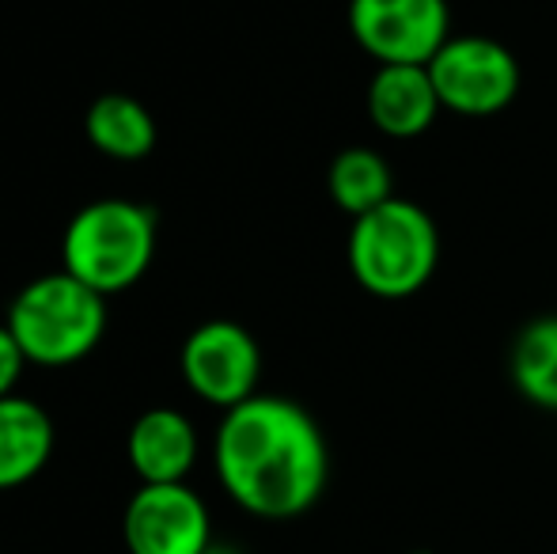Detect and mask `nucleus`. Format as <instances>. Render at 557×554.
<instances>
[{"instance_id":"nucleus-9","label":"nucleus","mask_w":557,"mask_h":554,"mask_svg":"<svg viewBox=\"0 0 557 554\" xmlns=\"http://www.w3.org/2000/svg\"><path fill=\"white\" fill-rule=\"evenodd\" d=\"M441 111L429 65H380L368 81V119L383 137L413 140L429 134Z\"/></svg>"},{"instance_id":"nucleus-1","label":"nucleus","mask_w":557,"mask_h":554,"mask_svg":"<svg viewBox=\"0 0 557 554\" xmlns=\"http://www.w3.org/2000/svg\"><path fill=\"white\" fill-rule=\"evenodd\" d=\"M216 479L239 509L293 520L323 497L331 452L319 421L285 395H250L224 410L213 441Z\"/></svg>"},{"instance_id":"nucleus-3","label":"nucleus","mask_w":557,"mask_h":554,"mask_svg":"<svg viewBox=\"0 0 557 554\" xmlns=\"http://www.w3.org/2000/svg\"><path fill=\"white\" fill-rule=\"evenodd\" d=\"M4 323L20 342L27 365L61 369L99 346L107 331V296L58 270L23 285Z\"/></svg>"},{"instance_id":"nucleus-10","label":"nucleus","mask_w":557,"mask_h":554,"mask_svg":"<svg viewBox=\"0 0 557 554\" xmlns=\"http://www.w3.org/2000/svg\"><path fill=\"white\" fill-rule=\"evenodd\" d=\"M125 456L140 482H186L198 459V429L175 407L145 410L129 429Z\"/></svg>"},{"instance_id":"nucleus-17","label":"nucleus","mask_w":557,"mask_h":554,"mask_svg":"<svg viewBox=\"0 0 557 554\" xmlns=\"http://www.w3.org/2000/svg\"><path fill=\"white\" fill-rule=\"evenodd\" d=\"M413 554H433V551H413Z\"/></svg>"},{"instance_id":"nucleus-7","label":"nucleus","mask_w":557,"mask_h":554,"mask_svg":"<svg viewBox=\"0 0 557 554\" xmlns=\"http://www.w3.org/2000/svg\"><path fill=\"white\" fill-rule=\"evenodd\" d=\"M262 349L247 327L232 319H209L183 342V380L198 399L232 410L258 395Z\"/></svg>"},{"instance_id":"nucleus-6","label":"nucleus","mask_w":557,"mask_h":554,"mask_svg":"<svg viewBox=\"0 0 557 554\" xmlns=\"http://www.w3.org/2000/svg\"><path fill=\"white\" fill-rule=\"evenodd\" d=\"M349 35L375 65H429L451 38L447 0H349Z\"/></svg>"},{"instance_id":"nucleus-11","label":"nucleus","mask_w":557,"mask_h":554,"mask_svg":"<svg viewBox=\"0 0 557 554\" xmlns=\"http://www.w3.org/2000/svg\"><path fill=\"white\" fill-rule=\"evenodd\" d=\"M53 456V418L23 395L0 399V490L30 482Z\"/></svg>"},{"instance_id":"nucleus-4","label":"nucleus","mask_w":557,"mask_h":554,"mask_svg":"<svg viewBox=\"0 0 557 554\" xmlns=\"http://www.w3.org/2000/svg\"><path fill=\"white\" fill-rule=\"evenodd\" d=\"M156 255V217L148 206L103 198L84 206L61 239V270L96 293L133 288L148 274Z\"/></svg>"},{"instance_id":"nucleus-12","label":"nucleus","mask_w":557,"mask_h":554,"mask_svg":"<svg viewBox=\"0 0 557 554\" xmlns=\"http://www.w3.org/2000/svg\"><path fill=\"white\" fill-rule=\"evenodd\" d=\"M84 130H88V140L99 152L122 163L145 160L156 148V122H152V114H148V107L137 103L133 96H122V91L99 96L96 103L88 107Z\"/></svg>"},{"instance_id":"nucleus-15","label":"nucleus","mask_w":557,"mask_h":554,"mask_svg":"<svg viewBox=\"0 0 557 554\" xmlns=\"http://www.w3.org/2000/svg\"><path fill=\"white\" fill-rule=\"evenodd\" d=\"M23 365H27V357H23L20 342H15V334L8 331V323H0V399H4V395H15V384H20V377H23Z\"/></svg>"},{"instance_id":"nucleus-14","label":"nucleus","mask_w":557,"mask_h":554,"mask_svg":"<svg viewBox=\"0 0 557 554\" xmlns=\"http://www.w3.org/2000/svg\"><path fill=\"white\" fill-rule=\"evenodd\" d=\"M512 384L528 403L557 410V316L531 319L512 346Z\"/></svg>"},{"instance_id":"nucleus-13","label":"nucleus","mask_w":557,"mask_h":554,"mask_svg":"<svg viewBox=\"0 0 557 554\" xmlns=\"http://www.w3.org/2000/svg\"><path fill=\"white\" fill-rule=\"evenodd\" d=\"M391 186H395L391 163L368 145L342 148L331 160V171H326V190H331L334 206L349 217H364L375 206L391 201L395 198Z\"/></svg>"},{"instance_id":"nucleus-2","label":"nucleus","mask_w":557,"mask_h":554,"mask_svg":"<svg viewBox=\"0 0 557 554\" xmlns=\"http://www.w3.org/2000/svg\"><path fill=\"white\" fill-rule=\"evenodd\" d=\"M345 255L364 293L380 300H406L421 293L441 267V232L418 201L391 198L372 213L352 217Z\"/></svg>"},{"instance_id":"nucleus-16","label":"nucleus","mask_w":557,"mask_h":554,"mask_svg":"<svg viewBox=\"0 0 557 554\" xmlns=\"http://www.w3.org/2000/svg\"><path fill=\"white\" fill-rule=\"evenodd\" d=\"M201 554H243V551H239V547H232V543H216V540H213Z\"/></svg>"},{"instance_id":"nucleus-5","label":"nucleus","mask_w":557,"mask_h":554,"mask_svg":"<svg viewBox=\"0 0 557 554\" xmlns=\"http://www.w3.org/2000/svg\"><path fill=\"white\" fill-rule=\"evenodd\" d=\"M441 107L462 119H490L520 96V61L490 35H451L433 61Z\"/></svg>"},{"instance_id":"nucleus-8","label":"nucleus","mask_w":557,"mask_h":554,"mask_svg":"<svg viewBox=\"0 0 557 554\" xmlns=\"http://www.w3.org/2000/svg\"><path fill=\"white\" fill-rule=\"evenodd\" d=\"M129 554H201L213 543L209 505L186 482H140L122 517Z\"/></svg>"}]
</instances>
